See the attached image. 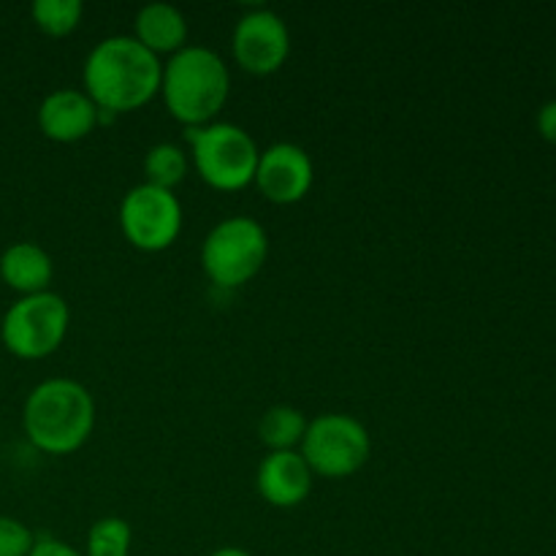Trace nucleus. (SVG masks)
I'll return each instance as SVG.
<instances>
[{
    "label": "nucleus",
    "instance_id": "1",
    "mask_svg": "<svg viewBox=\"0 0 556 556\" xmlns=\"http://www.w3.org/2000/svg\"><path fill=\"white\" fill-rule=\"evenodd\" d=\"M85 92L98 112L128 114L161 92L163 63L134 36H109L85 60Z\"/></svg>",
    "mask_w": 556,
    "mask_h": 556
},
{
    "label": "nucleus",
    "instance_id": "3",
    "mask_svg": "<svg viewBox=\"0 0 556 556\" xmlns=\"http://www.w3.org/2000/svg\"><path fill=\"white\" fill-rule=\"evenodd\" d=\"M161 96L168 114L185 128L217 123L231 96V71L226 60L206 47H185L163 65Z\"/></svg>",
    "mask_w": 556,
    "mask_h": 556
},
{
    "label": "nucleus",
    "instance_id": "15",
    "mask_svg": "<svg viewBox=\"0 0 556 556\" xmlns=\"http://www.w3.org/2000/svg\"><path fill=\"white\" fill-rule=\"evenodd\" d=\"M307 418L302 410L291 405H275L261 416L258 434L261 443L269 451H299L302 448L304 432H307Z\"/></svg>",
    "mask_w": 556,
    "mask_h": 556
},
{
    "label": "nucleus",
    "instance_id": "6",
    "mask_svg": "<svg viewBox=\"0 0 556 556\" xmlns=\"http://www.w3.org/2000/svg\"><path fill=\"white\" fill-rule=\"evenodd\" d=\"M71 309L54 291L20 296L0 320V340L11 356L22 362H41L65 342Z\"/></svg>",
    "mask_w": 556,
    "mask_h": 556
},
{
    "label": "nucleus",
    "instance_id": "18",
    "mask_svg": "<svg viewBox=\"0 0 556 556\" xmlns=\"http://www.w3.org/2000/svg\"><path fill=\"white\" fill-rule=\"evenodd\" d=\"M134 532L119 516H103L87 532L85 556H130Z\"/></svg>",
    "mask_w": 556,
    "mask_h": 556
},
{
    "label": "nucleus",
    "instance_id": "10",
    "mask_svg": "<svg viewBox=\"0 0 556 556\" xmlns=\"http://www.w3.org/2000/svg\"><path fill=\"white\" fill-rule=\"evenodd\" d=\"M255 188L261 190L266 201L277 206L299 204L304 195L313 190L315 166L313 157L291 141H277V144L261 150L258 168H255Z\"/></svg>",
    "mask_w": 556,
    "mask_h": 556
},
{
    "label": "nucleus",
    "instance_id": "13",
    "mask_svg": "<svg viewBox=\"0 0 556 556\" xmlns=\"http://www.w3.org/2000/svg\"><path fill=\"white\" fill-rule=\"evenodd\" d=\"M54 277L52 255L33 242H14L0 255V280L20 296L49 291Z\"/></svg>",
    "mask_w": 556,
    "mask_h": 556
},
{
    "label": "nucleus",
    "instance_id": "17",
    "mask_svg": "<svg viewBox=\"0 0 556 556\" xmlns=\"http://www.w3.org/2000/svg\"><path fill=\"white\" fill-rule=\"evenodd\" d=\"M85 5L79 0H36L30 16L38 30L49 38H65L79 27Z\"/></svg>",
    "mask_w": 556,
    "mask_h": 556
},
{
    "label": "nucleus",
    "instance_id": "2",
    "mask_svg": "<svg viewBox=\"0 0 556 556\" xmlns=\"http://www.w3.org/2000/svg\"><path fill=\"white\" fill-rule=\"evenodd\" d=\"M22 427L41 454H74L96 429V402L79 380L49 378L27 394Z\"/></svg>",
    "mask_w": 556,
    "mask_h": 556
},
{
    "label": "nucleus",
    "instance_id": "21",
    "mask_svg": "<svg viewBox=\"0 0 556 556\" xmlns=\"http://www.w3.org/2000/svg\"><path fill=\"white\" fill-rule=\"evenodd\" d=\"M538 130L546 141L556 144V101L543 103L541 112H538Z\"/></svg>",
    "mask_w": 556,
    "mask_h": 556
},
{
    "label": "nucleus",
    "instance_id": "7",
    "mask_svg": "<svg viewBox=\"0 0 556 556\" xmlns=\"http://www.w3.org/2000/svg\"><path fill=\"white\" fill-rule=\"evenodd\" d=\"M299 454L304 456L313 476L340 481L356 476L367 465L372 438L358 418L345 413H324L307 424Z\"/></svg>",
    "mask_w": 556,
    "mask_h": 556
},
{
    "label": "nucleus",
    "instance_id": "5",
    "mask_svg": "<svg viewBox=\"0 0 556 556\" xmlns=\"http://www.w3.org/2000/svg\"><path fill=\"white\" fill-rule=\"evenodd\" d=\"M269 258V237L253 217H226L206 233L201 244L204 275L217 288H242L264 269Z\"/></svg>",
    "mask_w": 556,
    "mask_h": 556
},
{
    "label": "nucleus",
    "instance_id": "20",
    "mask_svg": "<svg viewBox=\"0 0 556 556\" xmlns=\"http://www.w3.org/2000/svg\"><path fill=\"white\" fill-rule=\"evenodd\" d=\"M27 556H85V554H79L71 543L60 541V538L43 535V538H36V546H33V552Z\"/></svg>",
    "mask_w": 556,
    "mask_h": 556
},
{
    "label": "nucleus",
    "instance_id": "8",
    "mask_svg": "<svg viewBox=\"0 0 556 556\" xmlns=\"http://www.w3.org/2000/svg\"><path fill=\"white\" fill-rule=\"evenodd\" d=\"M119 228L141 253H163L182 231V204L174 190L141 182L130 188L119 204Z\"/></svg>",
    "mask_w": 556,
    "mask_h": 556
},
{
    "label": "nucleus",
    "instance_id": "22",
    "mask_svg": "<svg viewBox=\"0 0 556 556\" xmlns=\"http://www.w3.org/2000/svg\"><path fill=\"white\" fill-rule=\"evenodd\" d=\"M212 556H253V554L244 552V548H237V546H223V548H217Z\"/></svg>",
    "mask_w": 556,
    "mask_h": 556
},
{
    "label": "nucleus",
    "instance_id": "11",
    "mask_svg": "<svg viewBox=\"0 0 556 556\" xmlns=\"http://www.w3.org/2000/svg\"><path fill=\"white\" fill-rule=\"evenodd\" d=\"M98 125H101L98 106L85 90H76V87H60L49 92L38 106V128L49 141H58V144L87 139Z\"/></svg>",
    "mask_w": 556,
    "mask_h": 556
},
{
    "label": "nucleus",
    "instance_id": "19",
    "mask_svg": "<svg viewBox=\"0 0 556 556\" xmlns=\"http://www.w3.org/2000/svg\"><path fill=\"white\" fill-rule=\"evenodd\" d=\"M36 546V535L14 516H0V556H27Z\"/></svg>",
    "mask_w": 556,
    "mask_h": 556
},
{
    "label": "nucleus",
    "instance_id": "16",
    "mask_svg": "<svg viewBox=\"0 0 556 556\" xmlns=\"http://www.w3.org/2000/svg\"><path fill=\"white\" fill-rule=\"evenodd\" d=\"M188 174V152L172 141L150 147L144 155V182L155 188L174 190Z\"/></svg>",
    "mask_w": 556,
    "mask_h": 556
},
{
    "label": "nucleus",
    "instance_id": "14",
    "mask_svg": "<svg viewBox=\"0 0 556 556\" xmlns=\"http://www.w3.org/2000/svg\"><path fill=\"white\" fill-rule=\"evenodd\" d=\"M136 41L152 52L155 58L168 54L174 58L177 52H182L188 47V20H185L182 11L177 5L168 3H150L144 9H139L136 14Z\"/></svg>",
    "mask_w": 556,
    "mask_h": 556
},
{
    "label": "nucleus",
    "instance_id": "4",
    "mask_svg": "<svg viewBox=\"0 0 556 556\" xmlns=\"http://www.w3.org/2000/svg\"><path fill=\"white\" fill-rule=\"evenodd\" d=\"M190 155L199 177L210 188L233 193L253 185L261 150L253 136L233 123H210L204 128H188Z\"/></svg>",
    "mask_w": 556,
    "mask_h": 556
},
{
    "label": "nucleus",
    "instance_id": "9",
    "mask_svg": "<svg viewBox=\"0 0 556 556\" xmlns=\"http://www.w3.org/2000/svg\"><path fill=\"white\" fill-rule=\"evenodd\" d=\"M231 52L239 68L248 74H275L291 54V33H288L286 20L269 9L250 11L233 27Z\"/></svg>",
    "mask_w": 556,
    "mask_h": 556
},
{
    "label": "nucleus",
    "instance_id": "12",
    "mask_svg": "<svg viewBox=\"0 0 556 556\" xmlns=\"http://www.w3.org/2000/svg\"><path fill=\"white\" fill-rule=\"evenodd\" d=\"M255 486L271 508H296L313 492V470L299 451H269L255 472Z\"/></svg>",
    "mask_w": 556,
    "mask_h": 556
}]
</instances>
